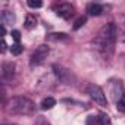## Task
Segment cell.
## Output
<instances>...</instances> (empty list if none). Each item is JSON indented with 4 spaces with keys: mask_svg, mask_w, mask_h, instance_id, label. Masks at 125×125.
<instances>
[{
    "mask_svg": "<svg viewBox=\"0 0 125 125\" xmlns=\"http://www.w3.org/2000/svg\"><path fill=\"white\" fill-rule=\"evenodd\" d=\"M12 38H13L16 43H19V40H21V32H19L18 30H13V31H12Z\"/></svg>",
    "mask_w": 125,
    "mask_h": 125,
    "instance_id": "cell-17",
    "label": "cell"
},
{
    "mask_svg": "<svg viewBox=\"0 0 125 125\" xmlns=\"http://www.w3.org/2000/svg\"><path fill=\"white\" fill-rule=\"evenodd\" d=\"M99 122V118H94V116H88L87 119V125H96Z\"/></svg>",
    "mask_w": 125,
    "mask_h": 125,
    "instance_id": "cell-18",
    "label": "cell"
},
{
    "mask_svg": "<svg viewBox=\"0 0 125 125\" xmlns=\"http://www.w3.org/2000/svg\"><path fill=\"white\" fill-rule=\"evenodd\" d=\"M87 22V18L85 16H80L77 21H75V24H74V30H78V28H81L84 24Z\"/></svg>",
    "mask_w": 125,
    "mask_h": 125,
    "instance_id": "cell-15",
    "label": "cell"
},
{
    "mask_svg": "<svg viewBox=\"0 0 125 125\" xmlns=\"http://www.w3.org/2000/svg\"><path fill=\"white\" fill-rule=\"evenodd\" d=\"M56 13L57 16L63 18V19H68L74 15V6L69 5V3H60L57 8H56Z\"/></svg>",
    "mask_w": 125,
    "mask_h": 125,
    "instance_id": "cell-6",
    "label": "cell"
},
{
    "mask_svg": "<svg viewBox=\"0 0 125 125\" xmlns=\"http://www.w3.org/2000/svg\"><path fill=\"white\" fill-rule=\"evenodd\" d=\"M6 35V28H5V25H2V37H5Z\"/></svg>",
    "mask_w": 125,
    "mask_h": 125,
    "instance_id": "cell-22",
    "label": "cell"
},
{
    "mask_svg": "<svg viewBox=\"0 0 125 125\" xmlns=\"http://www.w3.org/2000/svg\"><path fill=\"white\" fill-rule=\"evenodd\" d=\"M2 21H3V25L8 24V25H13L16 22V18L13 15V12L10 10H3L2 12Z\"/></svg>",
    "mask_w": 125,
    "mask_h": 125,
    "instance_id": "cell-8",
    "label": "cell"
},
{
    "mask_svg": "<svg viewBox=\"0 0 125 125\" xmlns=\"http://www.w3.org/2000/svg\"><path fill=\"white\" fill-rule=\"evenodd\" d=\"M99 124L100 125H110V118L104 113H100L99 115Z\"/></svg>",
    "mask_w": 125,
    "mask_h": 125,
    "instance_id": "cell-13",
    "label": "cell"
},
{
    "mask_svg": "<svg viewBox=\"0 0 125 125\" xmlns=\"http://www.w3.org/2000/svg\"><path fill=\"white\" fill-rule=\"evenodd\" d=\"M35 125H50V124H49V122H46V121H44V119H38V121H37V124H35Z\"/></svg>",
    "mask_w": 125,
    "mask_h": 125,
    "instance_id": "cell-20",
    "label": "cell"
},
{
    "mask_svg": "<svg viewBox=\"0 0 125 125\" xmlns=\"http://www.w3.org/2000/svg\"><path fill=\"white\" fill-rule=\"evenodd\" d=\"M102 10H103V8H102L99 3H90V5L87 6V13H88L90 16H99V15L102 13Z\"/></svg>",
    "mask_w": 125,
    "mask_h": 125,
    "instance_id": "cell-9",
    "label": "cell"
},
{
    "mask_svg": "<svg viewBox=\"0 0 125 125\" xmlns=\"http://www.w3.org/2000/svg\"><path fill=\"white\" fill-rule=\"evenodd\" d=\"M28 6L35 9V8H41V6H43V3L40 2V0H28Z\"/></svg>",
    "mask_w": 125,
    "mask_h": 125,
    "instance_id": "cell-16",
    "label": "cell"
},
{
    "mask_svg": "<svg viewBox=\"0 0 125 125\" xmlns=\"http://www.w3.org/2000/svg\"><path fill=\"white\" fill-rule=\"evenodd\" d=\"M10 50H12V54H16V56H18V54H21V53L24 52V47H22L19 43H16V44H13V46L10 47Z\"/></svg>",
    "mask_w": 125,
    "mask_h": 125,
    "instance_id": "cell-14",
    "label": "cell"
},
{
    "mask_svg": "<svg viewBox=\"0 0 125 125\" xmlns=\"http://www.w3.org/2000/svg\"><path fill=\"white\" fill-rule=\"evenodd\" d=\"M9 125H16V124H9Z\"/></svg>",
    "mask_w": 125,
    "mask_h": 125,
    "instance_id": "cell-23",
    "label": "cell"
},
{
    "mask_svg": "<svg viewBox=\"0 0 125 125\" xmlns=\"http://www.w3.org/2000/svg\"><path fill=\"white\" fill-rule=\"evenodd\" d=\"M15 75V65L12 62H5L2 65V78L3 81H10Z\"/></svg>",
    "mask_w": 125,
    "mask_h": 125,
    "instance_id": "cell-7",
    "label": "cell"
},
{
    "mask_svg": "<svg viewBox=\"0 0 125 125\" xmlns=\"http://www.w3.org/2000/svg\"><path fill=\"white\" fill-rule=\"evenodd\" d=\"M87 94H88L99 106H102V107H106V106H107L106 94H104V91H103L99 85H96V84H88V85H87Z\"/></svg>",
    "mask_w": 125,
    "mask_h": 125,
    "instance_id": "cell-3",
    "label": "cell"
},
{
    "mask_svg": "<svg viewBox=\"0 0 125 125\" xmlns=\"http://www.w3.org/2000/svg\"><path fill=\"white\" fill-rule=\"evenodd\" d=\"M116 35H118V30L116 25L113 22L104 25L99 34L94 38V47L96 50L106 59H109L113 53V47H115V41H116Z\"/></svg>",
    "mask_w": 125,
    "mask_h": 125,
    "instance_id": "cell-1",
    "label": "cell"
},
{
    "mask_svg": "<svg viewBox=\"0 0 125 125\" xmlns=\"http://www.w3.org/2000/svg\"><path fill=\"white\" fill-rule=\"evenodd\" d=\"M25 28L27 30H32V28H35L37 27V18L34 16V15H27V18H25Z\"/></svg>",
    "mask_w": 125,
    "mask_h": 125,
    "instance_id": "cell-10",
    "label": "cell"
},
{
    "mask_svg": "<svg viewBox=\"0 0 125 125\" xmlns=\"http://www.w3.org/2000/svg\"><path fill=\"white\" fill-rule=\"evenodd\" d=\"M49 52H50V49H49V46H46V44H43V46H38L37 47V50L32 53V56H31V65L34 66V65H38V63H41V62L47 57V54H49Z\"/></svg>",
    "mask_w": 125,
    "mask_h": 125,
    "instance_id": "cell-4",
    "label": "cell"
},
{
    "mask_svg": "<svg viewBox=\"0 0 125 125\" xmlns=\"http://www.w3.org/2000/svg\"><path fill=\"white\" fill-rule=\"evenodd\" d=\"M118 106L122 109V110H125V93L122 94V97H121V100L118 102Z\"/></svg>",
    "mask_w": 125,
    "mask_h": 125,
    "instance_id": "cell-19",
    "label": "cell"
},
{
    "mask_svg": "<svg viewBox=\"0 0 125 125\" xmlns=\"http://www.w3.org/2000/svg\"><path fill=\"white\" fill-rule=\"evenodd\" d=\"M53 71H54L56 77H57L60 81H63L65 84H72L74 77H72V74H71L69 69H66V68H63V66H60V65H53Z\"/></svg>",
    "mask_w": 125,
    "mask_h": 125,
    "instance_id": "cell-5",
    "label": "cell"
},
{
    "mask_svg": "<svg viewBox=\"0 0 125 125\" xmlns=\"http://www.w3.org/2000/svg\"><path fill=\"white\" fill-rule=\"evenodd\" d=\"M53 106H56V100H54L53 97H46V99L41 102V109H43V110H49V109H52Z\"/></svg>",
    "mask_w": 125,
    "mask_h": 125,
    "instance_id": "cell-11",
    "label": "cell"
},
{
    "mask_svg": "<svg viewBox=\"0 0 125 125\" xmlns=\"http://www.w3.org/2000/svg\"><path fill=\"white\" fill-rule=\"evenodd\" d=\"M47 40H52V41L68 40V35H66L65 32H54V34H49V35H47Z\"/></svg>",
    "mask_w": 125,
    "mask_h": 125,
    "instance_id": "cell-12",
    "label": "cell"
},
{
    "mask_svg": "<svg viewBox=\"0 0 125 125\" xmlns=\"http://www.w3.org/2000/svg\"><path fill=\"white\" fill-rule=\"evenodd\" d=\"M9 112L19 113V115H34L35 104L27 97H13L9 102Z\"/></svg>",
    "mask_w": 125,
    "mask_h": 125,
    "instance_id": "cell-2",
    "label": "cell"
},
{
    "mask_svg": "<svg viewBox=\"0 0 125 125\" xmlns=\"http://www.w3.org/2000/svg\"><path fill=\"white\" fill-rule=\"evenodd\" d=\"M6 47H8L6 41H5V40H2V52H6Z\"/></svg>",
    "mask_w": 125,
    "mask_h": 125,
    "instance_id": "cell-21",
    "label": "cell"
}]
</instances>
